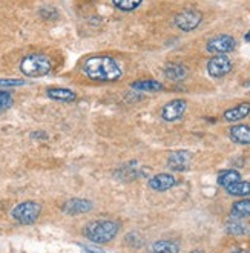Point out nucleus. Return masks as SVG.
Here are the masks:
<instances>
[{"label":"nucleus","mask_w":250,"mask_h":253,"mask_svg":"<svg viewBox=\"0 0 250 253\" xmlns=\"http://www.w3.org/2000/svg\"><path fill=\"white\" fill-rule=\"evenodd\" d=\"M83 72L95 82H117L123 76L120 65L108 55L89 57L83 63Z\"/></svg>","instance_id":"nucleus-1"},{"label":"nucleus","mask_w":250,"mask_h":253,"mask_svg":"<svg viewBox=\"0 0 250 253\" xmlns=\"http://www.w3.org/2000/svg\"><path fill=\"white\" fill-rule=\"evenodd\" d=\"M119 230H120L119 222L111 219H97L87 222L84 226L83 233L87 240L95 244H106L114 240Z\"/></svg>","instance_id":"nucleus-2"},{"label":"nucleus","mask_w":250,"mask_h":253,"mask_svg":"<svg viewBox=\"0 0 250 253\" xmlns=\"http://www.w3.org/2000/svg\"><path fill=\"white\" fill-rule=\"evenodd\" d=\"M52 69L51 58L45 54H29L20 62V71L26 77H43Z\"/></svg>","instance_id":"nucleus-3"},{"label":"nucleus","mask_w":250,"mask_h":253,"mask_svg":"<svg viewBox=\"0 0 250 253\" xmlns=\"http://www.w3.org/2000/svg\"><path fill=\"white\" fill-rule=\"evenodd\" d=\"M42 212V206L36 201H23L11 211V216L20 224H33Z\"/></svg>","instance_id":"nucleus-4"},{"label":"nucleus","mask_w":250,"mask_h":253,"mask_svg":"<svg viewBox=\"0 0 250 253\" xmlns=\"http://www.w3.org/2000/svg\"><path fill=\"white\" fill-rule=\"evenodd\" d=\"M203 20V16L200 11H195V9H184L181 12H178L173 19V23L175 26L181 29L184 33H190L194 31V29L201 23Z\"/></svg>","instance_id":"nucleus-5"},{"label":"nucleus","mask_w":250,"mask_h":253,"mask_svg":"<svg viewBox=\"0 0 250 253\" xmlns=\"http://www.w3.org/2000/svg\"><path fill=\"white\" fill-rule=\"evenodd\" d=\"M232 62L230 58L224 54H216L208 62V72L213 79H221L230 72Z\"/></svg>","instance_id":"nucleus-6"},{"label":"nucleus","mask_w":250,"mask_h":253,"mask_svg":"<svg viewBox=\"0 0 250 253\" xmlns=\"http://www.w3.org/2000/svg\"><path fill=\"white\" fill-rule=\"evenodd\" d=\"M235 39L232 36H216L213 39H210L206 44V49H208L210 54H227V52H232L235 49Z\"/></svg>","instance_id":"nucleus-7"},{"label":"nucleus","mask_w":250,"mask_h":253,"mask_svg":"<svg viewBox=\"0 0 250 253\" xmlns=\"http://www.w3.org/2000/svg\"><path fill=\"white\" fill-rule=\"evenodd\" d=\"M186 108H187L186 100H183V98L172 100V101L166 103L163 109H161V117H163V120H166V122H176L178 118L183 117Z\"/></svg>","instance_id":"nucleus-8"},{"label":"nucleus","mask_w":250,"mask_h":253,"mask_svg":"<svg viewBox=\"0 0 250 253\" xmlns=\"http://www.w3.org/2000/svg\"><path fill=\"white\" fill-rule=\"evenodd\" d=\"M92 209V203L89 200H83V198H72L68 200L63 204V212L68 215H80L86 213Z\"/></svg>","instance_id":"nucleus-9"},{"label":"nucleus","mask_w":250,"mask_h":253,"mask_svg":"<svg viewBox=\"0 0 250 253\" xmlns=\"http://www.w3.org/2000/svg\"><path fill=\"white\" fill-rule=\"evenodd\" d=\"M175 183H176L175 176H172L170 173H158V175H154L149 180V187L157 192H165V190L172 189Z\"/></svg>","instance_id":"nucleus-10"},{"label":"nucleus","mask_w":250,"mask_h":253,"mask_svg":"<svg viewBox=\"0 0 250 253\" xmlns=\"http://www.w3.org/2000/svg\"><path fill=\"white\" fill-rule=\"evenodd\" d=\"M167 165L172 170H186L190 165V155L187 151H176L172 152L169 160H167Z\"/></svg>","instance_id":"nucleus-11"},{"label":"nucleus","mask_w":250,"mask_h":253,"mask_svg":"<svg viewBox=\"0 0 250 253\" xmlns=\"http://www.w3.org/2000/svg\"><path fill=\"white\" fill-rule=\"evenodd\" d=\"M250 114V103H241V105L230 108L224 112V120L226 122H240Z\"/></svg>","instance_id":"nucleus-12"},{"label":"nucleus","mask_w":250,"mask_h":253,"mask_svg":"<svg viewBox=\"0 0 250 253\" xmlns=\"http://www.w3.org/2000/svg\"><path fill=\"white\" fill-rule=\"evenodd\" d=\"M230 138L233 143L238 144H250V126L247 125H237L230 127Z\"/></svg>","instance_id":"nucleus-13"},{"label":"nucleus","mask_w":250,"mask_h":253,"mask_svg":"<svg viewBox=\"0 0 250 253\" xmlns=\"http://www.w3.org/2000/svg\"><path fill=\"white\" fill-rule=\"evenodd\" d=\"M46 95L57 101H74L77 98L76 92L66 87H49L46 91Z\"/></svg>","instance_id":"nucleus-14"},{"label":"nucleus","mask_w":250,"mask_h":253,"mask_svg":"<svg viewBox=\"0 0 250 253\" xmlns=\"http://www.w3.org/2000/svg\"><path fill=\"white\" fill-rule=\"evenodd\" d=\"M165 76L172 82H180L187 76V69L181 63H167L165 66Z\"/></svg>","instance_id":"nucleus-15"},{"label":"nucleus","mask_w":250,"mask_h":253,"mask_svg":"<svg viewBox=\"0 0 250 253\" xmlns=\"http://www.w3.org/2000/svg\"><path fill=\"white\" fill-rule=\"evenodd\" d=\"M226 229H227V232L230 235H235V236H247V235H250V224L243 222L241 219H237V218L230 219L226 224Z\"/></svg>","instance_id":"nucleus-16"},{"label":"nucleus","mask_w":250,"mask_h":253,"mask_svg":"<svg viewBox=\"0 0 250 253\" xmlns=\"http://www.w3.org/2000/svg\"><path fill=\"white\" fill-rule=\"evenodd\" d=\"M130 87L135 91H144V92H158L163 89V84L157 80H138L130 83Z\"/></svg>","instance_id":"nucleus-17"},{"label":"nucleus","mask_w":250,"mask_h":253,"mask_svg":"<svg viewBox=\"0 0 250 253\" xmlns=\"http://www.w3.org/2000/svg\"><path fill=\"white\" fill-rule=\"evenodd\" d=\"M230 215H232V218H237V219L250 216V200H241V201L235 203L232 206Z\"/></svg>","instance_id":"nucleus-18"},{"label":"nucleus","mask_w":250,"mask_h":253,"mask_svg":"<svg viewBox=\"0 0 250 253\" xmlns=\"http://www.w3.org/2000/svg\"><path fill=\"white\" fill-rule=\"evenodd\" d=\"M180 246L173 241H157L151 246V253H178Z\"/></svg>","instance_id":"nucleus-19"},{"label":"nucleus","mask_w":250,"mask_h":253,"mask_svg":"<svg viewBox=\"0 0 250 253\" xmlns=\"http://www.w3.org/2000/svg\"><path fill=\"white\" fill-rule=\"evenodd\" d=\"M226 190L230 193V195H235V197H247V195H250V183L240 180L237 183L227 186Z\"/></svg>","instance_id":"nucleus-20"},{"label":"nucleus","mask_w":250,"mask_h":253,"mask_svg":"<svg viewBox=\"0 0 250 253\" xmlns=\"http://www.w3.org/2000/svg\"><path fill=\"white\" fill-rule=\"evenodd\" d=\"M240 180H241V175L237 170H230V169L219 172V175H218V184L223 186V187H227V186L237 183Z\"/></svg>","instance_id":"nucleus-21"},{"label":"nucleus","mask_w":250,"mask_h":253,"mask_svg":"<svg viewBox=\"0 0 250 253\" xmlns=\"http://www.w3.org/2000/svg\"><path fill=\"white\" fill-rule=\"evenodd\" d=\"M143 0H112V3L122 11H132L141 5Z\"/></svg>","instance_id":"nucleus-22"},{"label":"nucleus","mask_w":250,"mask_h":253,"mask_svg":"<svg viewBox=\"0 0 250 253\" xmlns=\"http://www.w3.org/2000/svg\"><path fill=\"white\" fill-rule=\"evenodd\" d=\"M12 105V95L8 91H0V111H5Z\"/></svg>","instance_id":"nucleus-23"},{"label":"nucleus","mask_w":250,"mask_h":253,"mask_svg":"<svg viewBox=\"0 0 250 253\" xmlns=\"http://www.w3.org/2000/svg\"><path fill=\"white\" fill-rule=\"evenodd\" d=\"M126 243H127L130 247L138 249V247H141V244H143V238H140L138 233H127V235H126Z\"/></svg>","instance_id":"nucleus-24"},{"label":"nucleus","mask_w":250,"mask_h":253,"mask_svg":"<svg viewBox=\"0 0 250 253\" xmlns=\"http://www.w3.org/2000/svg\"><path fill=\"white\" fill-rule=\"evenodd\" d=\"M25 82L19 79H0V86L2 87H16V86H23Z\"/></svg>","instance_id":"nucleus-25"},{"label":"nucleus","mask_w":250,"mask_h":253,"mask_svg":"<svg viewBox=\"0 0 250 253\" xmlns=\"http://www.w3.org/2000/svg\"><path fill=\"white\" fill-rule=\"evenodd\" d=\"M31 137H33V138H37V137H39V138H46V133H43V132H34Z\"/></svg>","instance_id":"nucleus-26"},{"label":"nucleus","mask_w":250,"mask_h":253,"mask_svg":"<svg viewBox=\"0 0 250 253\" xmlns=\"http://www.w3.org/2000/svg\"><path fill=\"white\" fill-rule=\"evenodd\" d=\"M244 40H246V42H250V29H249V33L244 36Z\"/></svg>","instance_id":"nucleus-27"},{"label":"nucleus","mask_w":250,"mask_h":253,"mask_svg":"<svg viewBox=\"0 0 250 253\" xmlns=\"http://www.w3.org/2000/svg\"><path fill=\"white\" fill-rule=\"evenodd\" d=\"M190 253H204V252H203V250H200V249H197V250H192Z\"/></svg>","instance_id":"nucleus-28"}]
</instances>
